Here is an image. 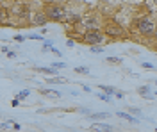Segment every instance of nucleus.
<instances>
[{"label": "nucleus", "instance_id": "1", "mask_svg": "<svg viewBox=\"0 0 157 132\" xmlns=\"http://www.w3.org/2000/svg\"><path fill=\"white\" fill-rule=\"evenodd\" d=\"M134 29L145 38H153L157 34V23H155V20L152 16H148V14L139 16V18L134 20Z\"/></svg>", "mask_w": 157, "mask_h": 132}, {"label": "nucleus", "instance_id": "2", "mask_svg": "<svg viewBox=\"0 0 157 132\" xmlns=\"http://www.w3.org/2000/svg\"><path fill=\"white\" fill-rule=\"evenodd\" d=\"M80 41L91 47V45H104L105 41H109V38L102 29H86L80 36Z\"/></svg>", "mask_w": 157, "mask_h": 132}, {"label": "nucleus", "instance_id": "3", "mask_svg": "<svg viewBox=\"0 0 157 132\" xmlns=\"http://www.w3.org/2000/svg\"><path fill=\"white\" fill-rule=\"evenodd\" d=\"M104 32H105V36H107L109 39H127V38H129L127 31H125L120 23H116V21H105Z\"/></svg>", "mask_w": 157, "mask_h": 132}, {"label": "nucleus", "instance_id": "4", "mask_svg": "<svg viewBox=\"0 0 157 132\" xmlns=\"http://www.w3.org/2000/svg\"><path fill=\"white\" fill-rule=\"evenodd\" d=\"M45 14L48 16L50 21H64L68 11L59 4H48V6H45Z\"/></svg>", "mask_w": 157, "mask_h": 132}, {"label": "nucleus", "instance_id": "5", "mask_svg": "<svg viewBox=\"0 0 157 132\" xmlns=\"http://www.w3.org/2000/svg\"><path fill=\"white\" fill-rule=\"evenodd\" d=\"M80 25L84 27V31H86V29H100V27H102L100 18H98L97 14H87V16H82Z\"/></svg>", "mask_w": 157, "mask_h": 132}, {"label": "nucleus", "instance_id": "6", "mask_svg": "<svg viewBox=\"0 0 157 132\" xmlns=\"http://www.w3.org/2000/svg\"><path fill=\"white\" fill-rule=\"evenodd\" d=\"M11 13H13L20 21H21V20H29V18H31V9H29V6H27V4H16V6H13Z\"/></svg>", "mask_w": 157, "mask_h": 132}, {"label": "nucleus", "instance_id": "7", "mask_svg": "<svg viewBox=\"0 0 157 132\" xmlns=\"http://www.w3.org/2000/svg\"><path fill=\"white\" fill-rule=\"evenodd\" d=\"M48 21H50V20H48V16H47V14H45V11L34 13V14L31 16V23H32V25H36V27H41V29L47 25Z\"/></svg>", "mask_w": 157, "mask_h": 132}, {"label": "nucleus", "instance_id": "8", "mask_svg": "<svg viewBox=\"0 0 157 132\" xmlns=\"http://www.w3.org/2000/svg\"><path fill=\"white\" fill-rule=\"evenodd\" d=\"M116 116H118V118H121V120H127V121H129V123H132V125H138V123H139V120H138L136 116H134L132 113L118 111V113H116Z\"/></svg>", "mask_w": 157, "mask_h": 132}, {"label": "nucleus", "instance_id": "9", "mask_svg": "<svg viewBox=\"0 0 157 132\" xmlns=\"http://www.w3.org/2000/svg\"><path fill=\"white\" fill-rule=\"evenodd\" d=\"M9 23V11L6 6H0V25H7Z\"/></svg>", "mask_w": 157, "mask_h": 132}, {"label": "nucleus", "instance_id": "10", "mask_svg": "<svg viewBox=\"0 0 157 132\" xmlns=\"http://www.w3.org/2000/svg\"><path fill=\"white\" fill-rule=\"evenodd\" d=\"M138 95H141L143 98H150L152 100V87L150 86H141V87H138Z\"/></svg>", "mask_w": 157, "mask_h": 132}, {"label": "nucleus", "instance_id": "11", "mask_svg": "<svg viewBox=\"0 0 157 132\" xmlns=\"http://www.w3.org/2000/svg\"><path fill=\"white\" fill-rule=\"evenodd\" d=\"M91 130H104V132H107V130H113V125H109V123H93Z\"/></svg>", "mask_w": 157, "mask_h": 132}, {"label": "nucleus", "instance_id": "12", "mask_svg": "<svg viewBox=\"0 0 157 132\" xmlns=\"http://www.w3.org/2000/svg\"><path fill=\"white\" fill-rule=\"evenodd\" d=\"M41 91V95H45V97H54V98H61V91H57V89H39Z\"/></svg>", "mask_w": 157, "mask_h": 132}, {"label": "nucleus", "instance_id": "13", "mask_svg": "<svg viewBox=\"0 0 157 132\" xmlns=\"http://www.w3.org/2000/svg\"><path fill=\"white\" fill-rule=\"evenodd\" d=\"M36 72H39V73H45V75H57V68H54V66H50V68H36Z\"/></svg>", "mask_w": 157, "mask_h": 132}, {"label": "nucleus", "instance_id": "14", "mask_svg": "<svg viewBox=\"0 0 157 132\" xmlns=\"http://www.w3.org/2000/svg\"><path fill=\"white\" fill-rule=\"evenodd\" d=\"M111 118V113H91L89 114V120H107Z\"/></svg>", "mask_w": 157, "mask_h": 132}, {"label": "nucleus", "instance_id": "15", "mask_svg": "<svg viewBox=\"0 0 157 132\" xmlns=\"http://www.w3.org/2000/svg\"><path fill=\"white\" fill-rule=\"evenodd\" d=\"M98 89L105 91L107 95H113V97H114V93H116V89H114L113 86H105V84H100V86H98Z\"/></svg>", "mask_w": 157, "mask_h": 132}, {"label": "nucleus", "instance_id": "16", "mask_svg": "<svg viewBox=\"0 0 157 132\" xmlns=\"http://www.w3.org/2000/svg\"><path fill=\"white\" fill-rule=\"evenodd\" d=\"M66 82H68L66 79H59L57 75H54V77L47 79V84H66Z\"/></svg>", "mask_w": 157, "mask_h": 132}, {"label": "nucleus", "instance_id": "17", "mask_svg": "<svg viewBox=\"0 0 157 132\" xmlns=\"http://www.w3.org/2000/svg\"><path fill=\"white\" fill-rule=\"evenodd\" d=\"M95 95L104 102H113V95H107V93H95Z\"/></svg>", "mask_w": 157, "mask_h": 132}, {"label": "nucleus", "instance_id": "18", "mask_svg": "<svg viewBox=\"0 0 157 132\" xmlns=\"http://www.w3.org/2000/svg\"><path fill=\"white\" fill-rule=\"evenodd\" d=\"M89 52L91 54H104V48H102V45H91L89 47Z\"/></svg>", "mask_w": 157, "mask_h": 132}, {"label": "nucleus", "instance_id": "19", "mask_svg": "<svg viewBox=\"0 0 157 132\" xmlns=\"http://www.w3.org/2000/svg\"><path fill=\"white\" fill-rule=\"evenodd\" d=\"M75 73H80V75H89V68H87V66H77V68H75Z\"/></svg>", "mask_w": 157, "mask_h": 132}, {"label": "nucleus", "instance_id": "20", "mask_svg": "<svg viewBox=\"0 0 157 132\" xmlns=\"http://www.w3.org/2000/svg\"><path fill=\"white\" fill-rule=\"evenodd\" d=\"M105 62H109V64H121L123 61L120 57H105Z\"/></svg>", "mask_w": 157, "mask_h": 132}, {"label": "nucleus", "instance_id": "21", "mask_svg": "<svg viewBox=\"0 0 157 132\" xmlns=\"http://www.w3.org/2000/svg\"><path fill=\"white\" fill-rule=\"evenodd\" d=\"M129 113H132V114L136 116V118H141V116H143V113L139 111L138 107H129Z\"/></svg>", "mask_w": 157, "mask_h": 132}, {"label": "nucleus", "instance_id": "22", "mask_svg": "<svg viewBox=\"0 0 157 132\" xmlns=\"http://www.w3.org/2000/svg\"><path fill=\"white\" fill-rule=\"evenodd\" d=\"M29 95H31V91H29V89H23V91H20V93H18L16 97H18L20 100H25V98H27Z\"/></svg>", "mask_w": 157, "mask_h": 132}, {"label": "nucleus", "instance_id": "23", "mask_svg": "<svg viewBox=\"0 0 157 132\" xmlns=\"http://www.w3.org/2000/svg\"><path fill=\"white\" fill-rule=\"evenodd\" d=\"M29 39H36V41H45V38H43V36H39V34H29Z\"/></svg>", "mask_w": 157, "mask_h": 132}, {"label": "nucleus", "instance_id": "24", "mask_svg": "<svg viewBox=\"0 0 157 132\" xmlns=\"http://www.w3.org/2000/svg\"><path fill=\"white\" fill-rule=\"evenodd\" d=\"M50 66H54V68H57V70H59V68H66V62H52Z\"/></svg>", "mask_w": 157, "mask_h": 132}, {"label": "nucleus", "instance_id": "25", "mask_svg": "<svg viewBox=\"0 0 157 132\" xmlns=\"http://www.w3.org/2000/svg\"><path fill=\"white\" fill-rule=\"evenodd\" d=\"M79 113H80V114H87V116L91 114V111H89L87 107H80V109H79Z\"/></svg>", "mask_w": 157, "mask_h": 132}, {"label": "nucleus", "instance_id": "26", "mask_svg": "<svg viewBox=\"0 0 157 132\" xmlns=\"http://www.w3.org/2000/svg\"><path fill=\"white\" fill-rule=\"evenodd\" d=\"M141 66H143V68H146V70H153V68H155L152 62H141Z\"/></svg>", "mask_w": 157, "mask_h": 132}, {"label": "nucleus", "instance_id": "27", "mask_svg": "<svg viewBox=\"0 0 157 132\" xmlns=\"http://www.w3.org/2000/svg\"><path fill=\"white\" fill-rule=\"evenodd\" d=\"M14 41H18V43H23V41H25V36L16 34V36H14Z\"/></svg>", "mask_w": 157, "mask_h": 132}, {"label": "nucleus", "instance_id": "28", "mask_svg": "<svg viewBox=\"0 0 157 132\" xmlns=\"http://www.w3.org/2000/svg\"><path fill=\"white\" fill-rule=\"evenodd\" d=\"M50 52H52L54 55H57V57H61V50H57V48H54V47H50Z\"/></svg>", "mask_w": 157, "mask_h": 132}, {"label": "nucleus", "instance_id": "29", "mask_svg": "<svg viewBox=\"0 0 157 132\" xmlns=\"http://www.w3.org/2000/svg\"><path fill=\"white\" fill-rule=\"evenodd\" d=\"M80 87H82L84 91H87V93H93V89H91V87H89V86H86V84H80Z\"/></svg>", "mask_w": 157, "mask_h": 132}, {"label": "nucleus", "instance_id": "30", "mask_svg": "<svg viewBox=\"0 0 157 132\" xmlns=\"http://www.w3.org/2000/svg\"><path fill=\"white\" fill-rule=\"evenodd\" d=\"M6 54H7V57H9V59H14V57H16V52H13V50H7Z\"/></svg>", "mask_w": 157, "mask_h": 132}, {"label": "nucleus", "instance_id": "31", "mask_svg": "<svg viewBox=\"0 0 157 132\" xmlns=\"http://www.w3.org/2000/svg\"><path fill=\"white\" fill-rule=\"evenodd\" d=\"M20 102H21V100H20L18 97H16V98H14V100L11 102V105H13V107H18V105H20Z\"/></svg>", "mask_w": 157, "mask_h": 132}, {"label": "nucleus", "instance_id": "32", "mask_svg": "<svg viewBox=\"0 0 157 132\" xmlns=\"http://www.w3.org/2000/svg\"><path fill=\"white\" fill-rule=\"evenodd\" d=\"M66 47H70V48L75 47V41H73V39H68V41H66Z\"/></svg>", "mask_w": 157, "mask_h": 132}, {"label": "nucleus", "instance_id": "33", "mask_svg": "<svg viewBox=\"0 0 157 132\" xmlns=\"http://www.w3.org/2000/svg\"><path fill=\"white\" fill-rule=\"evenodd\" d=\"M114 97H116V98H120V100H121V98H123V97H125V95H123V93H121V91H116V93H114Z\"/></svg>", "mask_w": 157, "mask_h": 132}, {"label": "nucleus", "instance_id": "34", "mask_svg": "<svg viewBox=\"0 0 157 132\" xmlns=\"http://www.w3.org/2000/svg\"><path fill=\"white\" fill-rule=\"evenodd\" d=\"M13 128H14V130H20V128H21V125H20V123H14V121H13Z\"/></svg>", "mask_w": 157, "mask_h": 132}, {"label": "nucleus", "instance_id": "35", "mask_svg": "<svg viewBox=\"0 0 157 132\" xmlns=\"http://www.w3.org/2000/svg\"><path fill=\"white\" fill-rule=\"evenodd\" d=\"M155 95H157V91H155Z\"/></svg>", "mask_w": 157, "mask_h": 132}, {"label": "nucleus", "instance_id": "36", "mask_svg": "<svg viewBox=\"0 0 157 132\" xmlns=\"http://www.w3.org/2000/svg\"><path fill=\"white\" fill-rule=\"evenodd\" d=\"M155 84H157V80H155Z\"/></svg>", "mask_w": 157, "mask_h": 132}]
</instances>
